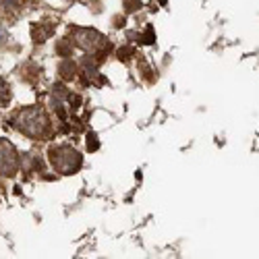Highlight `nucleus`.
I'll return each mask as SVG.
<instances>
[{"label":"nucleus","instance_id":"1","mask_svg":"<svg viewBox=\"0 0 259 259\" xmlns=\"http://www.w3.org/2000/svg\"><path fill=\"white\" fill-rule=\"evenodd\" d=\"M15 124H17V128L21 133L31 137V139H41V137H46V133L50 131V120H48L46 112L37 106L21 110L15 118Z\"/></svg>","mask_w":259,"mask_h":259},{"label":"nucleus","instance_id":"2","mask_svg":"<svg viewBox=\"0 0 259 259\" xmlns=\"http://www.w3.org/2000/svg\"><path fill=\"white\" fill-rule=\"evenodd\" d=\"M48 158H50V164L54 166V170L60 172V175H75L83 164L81 154L75 147H69V145L52 147L48 152Z\"/></svg>","mask_w":259,"mask_h":259},{"label":"nucleus","instance_id":"3","mask_svg":"<svg viewBox=\"0 0 259 259\" xmlns=\"http://www.w3.org/2000/svg\"><path fill=\"white\" fill-rule=\"evenodd\" d=\"M75 46H79L81 50L90 52V54H96L98 56V62L102 60V54L110 50V44L104 41V37L94 31V29H75Z\"/></svg>","mask_w":259,"mask_h":259},{"label":"nucleus","instance_id":"4","mask_svg":"<svg viewBox=\"0 0 259 259\" xmlns=\"http://www.w3.org/2000/svg\"><path fill=\"white\" fill-rule=\"evenodd\" d=\"M19 170V154L11 141L0 139V175L15 177Z\"/></svg>","mask_w":259,"mask_h":259},{"label":"nucleus","instance_id":"5","mask_svg":"<svg viewBox=\"0 0 259 259\" xmlns=\"http://www.w3.org/2000/svg\"><path fill=\"white\" fill-rule=\"evenodd\" d=\"M52 31H54V27H52V25H44V23L33 25V27H31L33 41H37V44H41V41H46V39L52 35Z\"/></svg>","mask_w":259,"mask_h":259},{"label":"nucleus","instance_id":"6","mask_svg":"<svg viewBox=\"0 0 259 259\" xmlns=\"http://www.w3.org/2000/svg\"><path fill=\"white\" fill-rule=\"evenodd\" d=\"M58 73H60V77H62L64 81H69V79H73V77L77 75V64H75L71 58H64V60L58 64Z\"/></svg>","mask_w":259,"mask_h":259},{"label":"nucleus","instance_id":"7","mask_svg":"<svg viewBox=\"0 0 259 259\" xmlns=\"http://www.w3.org/2000/svg\"><path fill=\"white\" fill-rule=\"evenodd\" d=\"M71 50H73V39H60L56 44V52L60 56H71Z\"/></svg>","mask_w":259,"mask_h":259},{"label":"nucleus","instance_id":"8","mask_svg":"<svg viewBox=\"0 0 259 259\" xmlns=\"http://www.w3.org/2000/svg\"><path fill=\"white\" fill-rule=\"evenodd\" d=\"M9 100H11V88H9V83L0 79V106L9 104Z\"/></svg>","mask_w":259,"mask_h":259},{"label":"nucleus","instance_id":"9","mask_svg":"<svg viewBox=\"0 0 259 259\" xmlns=\"http://www.w3.org/2000/svg\"><path fill=\"white\" fill-rule=\"evenodd\" d=\"M88 149H90V152H96V149H100V141H98V135L96 133H90L88 135Z\"/></svg>","mask_w":259,"mask_h":259},{"label":"nucleus","instance_id":"10","mask_svg":"<svg viewBox=\"0 0 259 259\" xmlns=\"http://www.w3.org/2000/svg\"><path fill=\"white\" fill-rule=\"evenodd\" d=\"M122 5H124V11H126V13H135V11L141 7L139 0H122Z\"/></svg>","mask_w":259,"mask_h":259},{"label":"nucleus","instance_id":"11","mask_svg":"<svg viewBox=\"0 0 259 259\" xmlns=\"http://www.w3.org/2000/svg\"><path fill=\"white\" fill-rule=\"evenodd\" d=\"M156 41V33H154V27L152 25H147L145 29V35H143V44H154Z\"/></svg>","mask_w":259,"mask_h":259},{"label":"nucleus","instance_id":"12","mask_svg":"<svg viewBox=\"0 0 259 259\" xmlns=\"http://www.w3.org/2000/svg\"><path fill=\"white\" fill-rule=\"evenodd\" d=\"M133 54H135V50H133V48H128V46H124V48H120V50H118V58H120V60H124V62H126L128 58H131Z\"/></svg>","mask_w":259,"mask_h":259},{"label":"nucleus","instance_id":"13","mask_svg":"<svg viewBox=\"0 0 259 259\" xmlns=\"http://www.w3.org/2000/svg\"><path fill=\"white\" fill-rule=\"evenodd\" d=\"M166 3H168V0H160V5H162V7H164V5H166Z\"/></svg>","mask_w":259,"mask_h":259}]
</instances>
